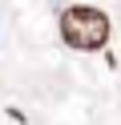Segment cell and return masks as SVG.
<instances>
[{"instance_id": "obj_1", "label": "cell", "mask_w": 121, "mask_h": 125, "mask_svg": "<svg viewBox=\"0 0 121 125\" xmlns=\"http://www.w3.org/2000/svg\"><path fill=\"white\" fill-rule=\"evenodd\" d=\"M61 41L73 44L81 52H93L109 41V16L101 8H89V4H77V8L61 12Z\"/></svg>"}]
</instances>
